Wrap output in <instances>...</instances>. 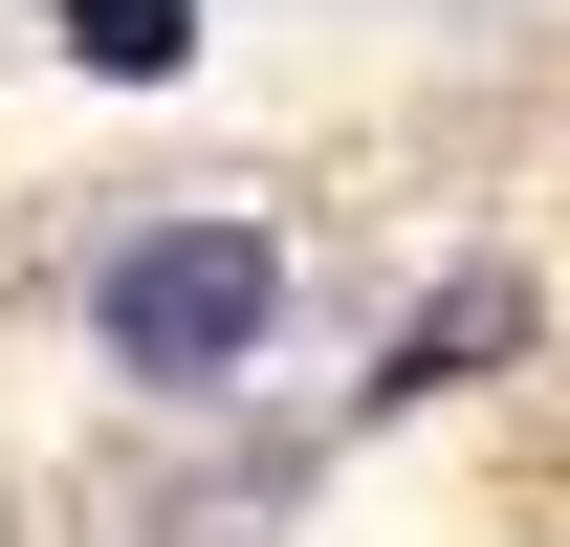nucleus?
Wrapping results in <instances>:
<instances>
[{
  "label": "nucleus",
  "instance_id": "2",
  "mask_svg": "<svg viewBox=\"0 0 570 547\" xmlns=\"http://www.w3.org/2000/svg\"><path fill=\"white\" fill-rule=\"evenodd\" d=\"M67 67H110V88H176V67H198V22H176V0H67Z\"/></svg>",
  "mask_w": 570,
  "mask_h": 547
},
{
  "label": "nucleus",
  "instance_id": "1",
  "mask_svg": "<svg viewBox=\"0 0 570 547\" xmlns=\"http://www.w3.org/2000/svg\"><path fill=\"white\" fill-rule=\"evenodd\" d=\"M88 329H110V372L132 395H219V372H264V329H285V241L264 219H132L110 241V285H88Z\"/></svg>",
  "mask_w": 570,
  "mask_h": 547
}]
</instances>
